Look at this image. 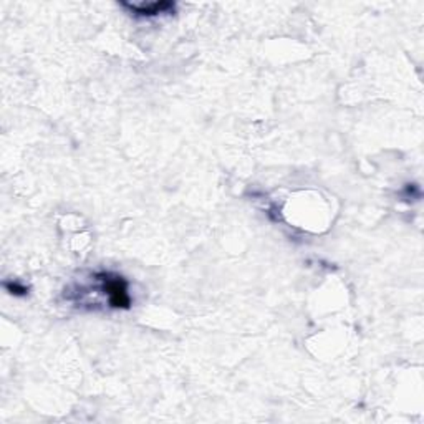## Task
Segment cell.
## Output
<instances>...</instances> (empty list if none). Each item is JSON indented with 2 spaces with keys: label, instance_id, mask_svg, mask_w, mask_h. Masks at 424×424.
<instances>
[{
  "label": "cell",
  "instance_id": "7a4b0ae2",
  "mask_svg": "<svg viewBox=\"0 0 424 424\" xmlns=\"http://www.w3.org/2000/svg\"><path fill=\"white\" fill-rule=\"evenodd\" d=\"M128 7L133 13L138 15H158V13H168L174 10L173 2H151V3H140V6H129V3H123Z\"/></svg>",
  "mask_w": 424,
  "mask_h": 424
},
{
  "label": "cell",
  "instance_id": "6da1fadb",
  "mask_svg": "<svg viewBox=\"0 0 424 424\" xmlns=\"http://www.w3.org/2000/svg\"><path fill=\"white\" fill-rule=\"evenodd\" d=\"M101 282H103V292L108 295V302L111 307L116 309H128L129 307V295H128V284L124 282L123 277L111 275V274H100Z\"/></svg>",
  "mask_w": 424,
  "mask_h": 424
}]
</instances>
